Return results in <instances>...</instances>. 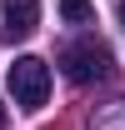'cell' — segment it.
<instances>
[{
    "label": "cell",
    "instance_id": "6da1fadb",
    "mask_svg": "<svg viewBox=\"0 0 125 130\" xmlns=\"http://www.w3.org/2000/svg\"><path fill=\"white\" fill-rule=\"evenodd\" d=\"M5 85H10L20 110L35 115V110H45V100H50V65L40 55H15V65L5 70Z\"/></svg>",
    "mask_w": 125,
    "mask_h": 130
},
{
    "label": "cell",
    "instance_id": "7a4b0ae2",
    "mask_svg": "<svg viewBox=\"0 0 125 130\" xmlns=\"http://www.w3.org/2000/svg\"><path fill=\"white\" fill-rule=\"evenodd\" d=\"M60 70H65L75 85H95V80H110L115 60H110V50L100 45L95 35H85V40H70V45H60Z\"/></svg>",
    "mask_w": 125,
    "mask_h": 130
},
{
    "label": "cell",
    "instance_id": "3957f363",
    "mask_svg": "<svg viewBox=\"0 0 125 130\" xmlns=\"http://www.w3.org/2000/svg\"><path fill=\"white\" fill-rule=\"evenodd\" d=\"M35 25H40V0H5V40L10 45L35 35Z\"/></svg>",
    "mask_w": 125,
    "mask_h": 130
},
{
    "label": "cell",
    "instance_id": "277c9868",
    "mask_svg": "<svg viewBox=\"0 0 125 130\" xmlns=\"http://www.w3.org/2000/svg\"><path fill=\"white\" fill-rule=\"evenodd\" d=\"M90 130H125V100H110L90 115Z\"/></svg>",
    "mask_w": 125,
    "mask_h": 130
},
{
    "label": "cell",
    "instance_id": "5b68a950",
    "mask_svg": "<svg viewBox=\"0 0 125 130\" xmlns=\"http://www.w3.org/2000/svg\"><path fill=\"white\" fill-rule=\"evenodd\" d=\"M60 15L70 20V25H90V20H95V5H90V0H60Z\"/></svg>",
    "mask_w": 125,
    "mask_h": 130
},
{
    "label": "cell",
    "instance_id": "8992f818",
    "mask_svg": "<svg viewBox=\"0 0 125 130\" xmlns=\"http://www.w3.org/2000/svg\"><path fill=\"white\" fill-rule=\"evenodd\" d=\"M0 130H5V105H0Z\"/></svg>",
    "mask_w": 125,
    "mask_h": 130
},
{
    "label": "cell",
    "instance_id": "52a82bcc",
    "mask_svg": "<svg viewBox=\"0 0 125 130\" xmlns=\"http://www.w3.org/2000/svg\"><path fill=\"white\" fill-rule=\"evenodd\" d=\"M120 25H125V0H120Z\"/></svg>",
    "mask_w": 125,
    "mask_h": 130
}]
</instances>
